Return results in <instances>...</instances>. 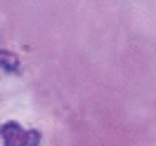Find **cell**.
<instances>
[{
	"mask_svg": "<svg viewBox=\"0 0 156 146\" xmlns=\"http://www.w3.org/2000/svg\"><path fill=\"white\" fill-rule=\"evenodd\" d=\"M0 137H2V146H38L40 144V132L24 130L19 123L0 125Z\"/></svg>",
	"mask_w": 156,
	"mask_h": 146,
	"instance_id": "6da1fadb",
	"label": "cell"
},
{
	"mask_svg": "<svg viewBox=\"0 0 156 146\" xmlns=\"http://www.w3.org/2000/svg\"><path fill=\"white\" fill-rule=\"evenodd\" d=\"M0 66L5 68V71H17V68H19V59L14 57L12 52L0 49Z\"/></svg>",
	"mask_w": 156,
	"mask_h": 146,
	"instance_id": "7a4b0ae2",
	"label": "cell"
}]
</instances>
